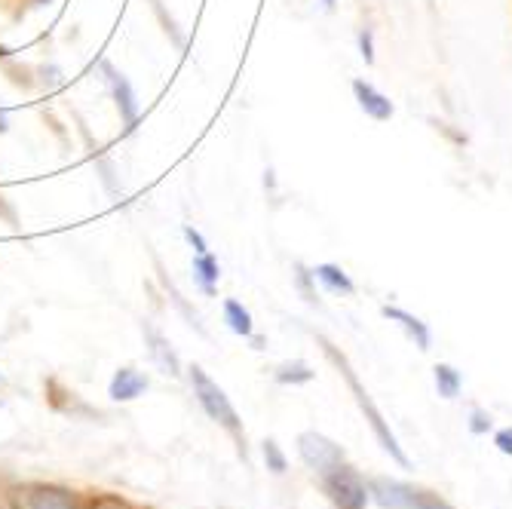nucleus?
<instances>
[{"instance_id":"f257e3e1","label":"nucleus","mask_w":512,"mask_h":509,"mask_svg":"<svg viewBox=\"0 0 512 509\" xmlns=\"http://www.w3.org/2000/svg\"><path fill=\"white\" fill-rule=\"evenodd\" d=\"M316 341H319V347H322V353L329 356V362L338 368V375L347 381V387H350V393H353V399H356V405H359V411L365 414V421H368V427H371V433H375V439L381 442V448L396 460L399 467H411V460H408V454L402 451V445H399V439H396V433L390 430V424L384 421V414H381V408L375 405V399H371V393L362 387V381H359V375L353 372V365H350V359L325 338V335H316Z\"/></svg>"},{"instance_id":"f03ea898","label":"nucleus","mask_w":512,"mask_h":509,"mask_svg":"<svg viewBox=\"0 0 512 509\" xmlns=\"http://www.w3.org/2000/svg\"><path fill=\"white\" fill-rule=\"evenodd\" d=\"M188 372H191V387H194V396H197L200 408L209 414V421H215L221 430L230 433V439L237 442L240 454L246 457V430H243V421H240L234 402H230V396L209 378V372L203 365H191Z\"/></svg>"},{"instance_id":"7ed1b4c3","label":"nucleus","mask_w":512,"mask_h":509,"mask_svg":"<svg viewBox=\"0 0 512 509\" xmlns=\"http://www.w3.org/2000/svg\"><path fill=\"white\" fill-rule=\"evenodd\" d=\"M322 482H325V491H329V497L338 509H365L371 500L365 479L347 464V460L341 467H335L332 473H325Z\"/></svg>"},{"instance_id":"20e7f679","label":"nucleus","mask_w":512,"mask_h":509,"mask_svg":"<svg viewBox=\"0 0 512 509\" xmlns=\"http://www.w3.org/2000/svg\"><path fill=\"white\" fill-rule=\"evenodd\" d=\"M298 454H301L304 464L313 473H319V476L332 473L335 467H341L344 460H347L344 457V448L338 442H332L329 436H322L316 430H307V433L298 436Z\"/></svg>"},{"instance_id":"39448f33","label":"nucleus","mask_w":512,"mask_h":509,"mask_svg":"<svg viewBox=\"0 0 512 509\" xmlns=\"http://www.w3.org/2000/svg\"><path fill=\"white\" fill-rule=\"evenodd\" d=\"M99 68H102L105 83H108V89H111V99H114V105H117V111H120L123 132H132V129L138 126V117H142V102H138V96H135V86H132L129 77H126L120 68H114L108 59H102Z\"/></svg>"},{"instance_id":"423d86ee","label":"nucleus","mask_w":512,"mask_h":509,"mask_svg":"<svg viewBox=\"0 0 512 509\" xmlns=\"http://www.w3.org/2000/svg\"><path fill=\"white\" fill-rule=\"evenodd\" d=\"M74 123H77V132H80L83 145H86V151H89V160L96 163V175H99V181H102L105 194H108V197H123L120 169L114 166V160L108 157V151H105L99 142H92V132H89V126L83 123V117H80V114H74Z\"/></svg>"},{"instance_id":"0eeeda50","label":"nucleus","mask_w":512,"mask_h":509,"mask_svg":"<svg viewBox=\"0 0 512 509\" xmlns=\"http://www.w3.org/2000/svg\"><path fill=\"white\" fill-rule=\"evenodd\" d=\"M350 89H353L356 108H359L368 120H375V123H387V120H393L396 105L390 102L387 92H381L375 83H368L365 77H353Z\"/></svg>"},{"instance_id":"6e6552de","label":"nucleus","mask_w":512,"mask_h":509,"mask_svg":"<svg viewBox=\"0 0 512 509\" xmlns=\"http://www.w3.org/2000/svg\"><path fill=\"white\" fill-rule=\"evenodd\" d=\"M381 316L387 319V322H393V326H399L402 329V335L421 350V353H430V347H433V332H430V326L421 319V316H414L411 310H405V307H399V304H381Z\"/></svg>"},{"instance_id":"1a4fd4ad","label":"nucleus","mask_w":512,"mask_h":509,"mask_svg":"<svg viewBox=\"0 0 512 509\" xmlns=\"http://www.w3.org/2000/svg\"><path fill=\"white\" fill-rule=\"evenodd\" d=\"M142 335H145V344H148L151 359L163 368V375L181 378V359H178V353L172 350L169 338H166L160 329H154V322H148V319L142 322Z\"/></svg>"},{"instance_id":"9d476101","label":"nucleus","mask_w":512,"mask_h":509,"mask_svg":"<svg viewBox=\"0 0 512 509\" xmlns=\"http://www.w3.org/2000/svg\"><path fill=\"white\" fill-rule=\"evenodd\" d=\"M148 384L151 381H148L145 372H138V368L126 365V368H117V372H114V378L108 384V396L114 402H132V399H138L148 390Z\"/></svg>"},{"instance_id":"9b49d317","label":"nucleus","mask_w":512,"mask_h":509,"mask_svg":"<svg viewBox=\"0 0 512 509\" xmlns=\"http://www.w3.org/2000/svg\"><path fill=\"white\" fill-rule=\"evenodd\" d=\"M154 267H157V280H160V289L166 292V298L178 307V313L184 316V322H188L191 329H197V335H203V338H206L209 332H206V326H203V316L188 304V298H184V295L178 292V286L169 280V273H166V267H163V261H160L157 255H154Z\"/></svg>"},{"instance_id":"f8f14e48","label":"nucleus","mask_w":512,"mask_h":509,"mask_svg":"<svg viewBox=\"0 0 512 509\" xmlns=\"http://www.w3.org/2000/svg\"><path fill=\"white\" fill-rule=\"evenodd\" d=\"M313 276H316V283L325 289V292H332V295H341V298H353L356 295V283H353V276L341 267V264H332V261H319L313 264Z\"/></svg>"},{"instance_id":"ddd939ff","label":"nucleus","mask_w":512,"mask_h":509,"mask_svg":"<svg viewBox=\"0 0 512 509\" xmlns=\"http://www.w3.org/2000/svg\"><path fill=\"white\" fill-rule=\"evenodd\" d=\"M194 283L200 286V292L206 298H212L218 292V283H221V264L212 252H203V255H194Z\"/></svg>"},{"instance_id":"4468645a","label":"nucleus","mask_w":512,"mask_h":509,"mask_svg":"<svg viewBox=\"0 0 512 509\" xmlns=\"http://www.w3.org/2000/svg\"><path fill=\"white\" fill-rule=\"evenodd\" d=\"M224 322H227V329L240 335V338H255V319H252V310L237 301V298H227L224 301Z\"/></svg>"},{"instance_id":"2eb2a0df","label":"nucleus","mask_w":512,"mask_h":509,"mask_svg":"<svg viewBox=\"0 0 512 509\" xmlns=\"http://www.w3.org/2000/svg\"><path fill=\"white\" fill-rule=\"evenodd\" d=\"M433 384H436V393L442 399H457L460 390H463V375L460 368H454L451 362H436L433 365Z\"/></svg>"},{"instance_id":"dca6fc26","label":"nucleus","mask_w":512,"mask_h":509,"mask_svg":"<svg viewBox=\"0 0 512 509\" xmlns=\"http://www.w3.org/2000/svg\"><path fill=\"white\" fill-rule=\"evenodd\" d=\"M273 378H276V384H283V387H304V384H310L316 378V372L304 359H292V362L276 365Z\"/></svg>"},{"instance_id":"f3484780","label":"nucleus","mask_w":512,"mask_h":509,"mask_svg":"<svg viewBox=\"0 0 512 509\" xmlns=\"http://www.w3.org/2000/svg\"><path fill=\"white\" fill-rule=\"evenodd\" d=\"M148 4H151V13L157 16V22H160L163 34L172 40L175 50H178V53L188 50V34H184V31L178 28V22L172 19V13H166V4H163V0H148Z\"/></svg>"},{"instance_id":"a211bd4d","label":"nucleus","mask_w":512,"mask_h":509,"mask_svg":"<svg viewBox=\"0 0 512 509\" xmlns=\"http://www.w3.org/2000/svg\"><path fill=\"white\" fill-rule=\"evenodd\" d=\"M28 509H77V503L62 488H37L28 500Z\"/></svg>"},{"instance_id":"6ab92c4d","label":"nucleus","mask_w":512,"mask_h":509,"mask_svg":"<svg viewBox=\"0 0 512 509\" xmlns=\"http://www.w3.org/2000/svg\"><path fill=\"white\" fill-rule=\"evenodd\" d=\"M295 289L301 292V298L307 301V304H313V307H319V295H316V276H313V267H307V264H301V261H295Z\"/></svg>"},{"instance_id":"aec40b11","label":"nucleus","mask_w":512,"mask_h":509,"mask_svg":"<svg viewBox=\"0 0 512 509\" xmlns=\"http://www.w3.org/2000/svg\"><path fill=\"white\" fill-rule=\"evenodd\" d=\"M261 454H264V464H267V470H270V473L283 476V473L289 470V460H286V454H283V448H279V442H276V439H264Z\"/></svg>"},{"instance_id":"412c9836","label":"nucleus","mask_w":512,"mask_h":509,"mask_svg":"<svg viewBox=\"0 0 512 509\" xmlns=\"http://www.w3.org/2000/svg\"><path fill=\"white\" fill-rule=\"evenodd\" d=\"M356 50H359V56H362L365 65H375V62H378L375 28H371V25H362V28L356 31Z\"/></svg>"},{"instance_id":"4be33fe9","label":"nucleus","mask_w":512,"mask_h":509,"mask_svg":"<svg viewBox=\"0 0 512 509\" xmlns=\"http://www.w3.org/2000/svg\"><path fill=\"white\" fill-rule=\"evenodd\" d=\"M408 509H454L451 503H445V500H439L436 494H430V491H411V500H408Z\"/></svg>"},{"instance_id":"5701e85b","label":"nucleus","mask_w":512,"mask_h":509,"mask_svg":"<svg viewBox=\"0 0 512 509\" xmlns=\"http://www.w3.org/2000/svg\"><path fill=\"white\" fill-rule=\"evenodd\" d=\"M491 427H494V421H491V414L485 408H473L470 411V433L485 436V433H491Z\"/></svg>"},{"instance_id":"b1692460","label":"nucleus","mask_w":512,"mask_h":509,"mask_svg":"<svg viewBox=\"0 0 512 509\" xmlns=\"http://www.w3.org/2000/svg\"><path fill=\"white\" fill-rule=\"evenodd\" d=\"M181 234H184V240H188V246L194 249V255H203V252H209V243H206V237L200 234V230H197L194 224H184V227H181Z\"/></svg>"},{"instance_id":"393cba45","label":"nucleus","mask_w":512,"mask_h":509,"mask_svg":"<svg viewBox=\"0 0 512 509\" xmlns=\"http://www.w3.org/2000/svg\"><path fill=\"white\" fill-rule=\"evenodd\" d=\"M494 445H497L500 454L512 457V427H500V430L494 433Z\"/></svg>"},{"instance_id":"a878e982","label":"nucleus","mask_w":512,"mask_h":509,"mask_svg":"<svg viewBox=\"0 0 512 509\" xmlns=\"http://www.w3.org/2000/svg\"><path fill=\"white\" fill-rule=\"evenodd\" d=\"M0 218H7V224L10 227H19V218H16V209L7 203V197L4 194H0Z\"/></svg>"},{"instance_id":"bb28decb","label":"nucleus","mask_w":512,"mask_h":509,"mask_svg":"<svg viewBox=\"0 0 512 509\" xmlns=\"http://www.w3.org/2000/svg\"><path fill=\"white\" fill-rule=\"evenodd\" d=\"M10 129V117H7V111L4 108H0V135H4Z\"/></svg>"},{"instance_id":"cd10ccee","label":"nucleus","mask_w":512,"mask_h":509,"mask_svg":"<svg viewBox=\"0 0 512 509\" xmlns=\"http://www.w3.org/2000/svg\"><path fill=\"white\" fill-rule=\"evenodd\" d=\"M322 7L329 10V13H335V7H338V0H322Z\"/></svg>"}]
</instances>
